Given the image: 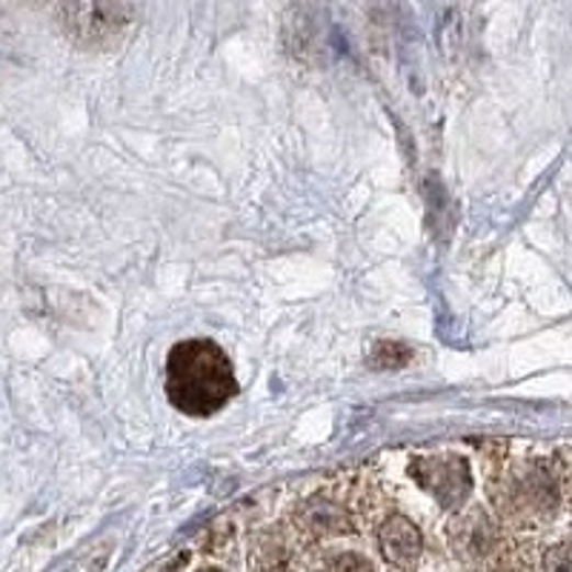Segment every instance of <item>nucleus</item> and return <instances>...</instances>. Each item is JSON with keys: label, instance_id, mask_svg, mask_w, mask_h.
Instances as JSON below:
<instances>
[{"label": "nucleus", "instance_id": "f257e3e1", "mask_svg": "<svg viewBox=\"0 0 572 572\" xmlns=\"http://www.w3.org/2000/svg\"><path fill=\"white\" fill-rule=\"evenodd\" d=\"M238 392L233 361L210 338H192L175 344L167 358L169 404L192 418H210L221 413Z\"/></svg>", "mask_w": 572, "mask_h": 572}, {"label": "nucleus", "instance_id": "f03ea898", "mask_svg": "<svg viewBox=\"0 0 572 572\" xmlns=\"http://www.w3.org/2000/svg\"><path fill=\"white\" fill-rule=\"evenodd\" d=\"M66 32L87 46L109 44L115 41L124 26H130L135 7H117V3H78V7H64Z\"/></svg>", "mask_w": 572, "mask_h": 572}, {"label": "nucleus", "instance_id": "7ed1b4c3", "mask_svg": "<svg viewBox=\"0 0 572 572\" xmlns=\"http://www.w3.org/2000/svg\"><path fill=\"white\" fill-rule=\"evenodd\" d=\"M413 475L427 486L444 507H452L470 493V470L461 458L456 456H433L420 458L413 464Z\"/></svg>", "mask_w": 572, "mask_h": 572}, {"label": "nucleus", "instance_id": "20e7f679", "mask_svg": "<svg viewBox=\"0 0 572 572\" xmlns=\"http://www.w3.org/2000/svg\"><path fill=\"white\" fill-rule=\"evenodd\" d=\"M381 550H384V556L390 558L392 564H415L420 556L418 529L406 521V518H392V521L381 529Z\"/></svg>", "mask_w": 572, "mask_h": 572}, {"label": "nucleus", "instance_id": "39448f33", "mask_svg": "<svg viewBox=\"0 0 572 572\" xmlns=\"http://www.w3.org/2000/svg\"><path fill=\"white\" fill-rule=\"evenodd\" d=\"M326 572H372V564L361 556H338Z\"/></svg>", "mask_w": 572, "mask_h": 572}, {"label": "nucleus", "instance_id": "423d86ee", "mask_svg": "<svg viewBox=\"0 0 572 572\" xmlns=\"http://www.w3.org/2000/svg\"><path fill=\"white\" fill-rule=\"evenodd\" d=\"M201 572H221V570H201Z\"/></svg>", "mask_w": 572, "mask_h": 572}]
</instances>
